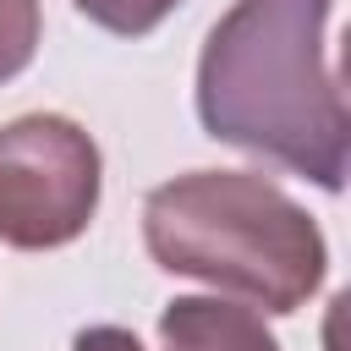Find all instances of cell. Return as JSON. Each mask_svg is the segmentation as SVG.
<instances>
[{
  "label": "cell",
  "instance_id": "3957f363",
  "mask_svg": "<svg viewBox=\"0 0 351 351\" xmlns=\"http://www.w3.org/2000/svg\"><path fill=\"white\" fill-rule=\"evenodd\" d=\"M99 208V143L71 115H16L0 126V241L22 252L66 247Z\"/></svg>",
  "mask_w": 351,
  "mask_h": 351
},
{
  "label": "cell",
  "instance_id": "8992f818",
  "mask_svg": "<svg viewBox=\"0 0 351 351\" xmlns=\"http://www.w3.org/2000/svg\"><path fill=\"white\" fill-rule=\"evenodd\" d=\"M181 0H77V11L88 22H99L104 33H121V38H143L154 33Z\"/></svg>",
  "mask_w": 351,
  "mask_h": 351
},
{
  "label": "cell",
  "instance_id": "7a4b0ae2",
  "mask_svg": "<svg viewBox=\"0 0 351 351\" xmlns=\"http://www.w3.org/2000/svg\"><path fill=\"white\" fill-rule=\"evenodd\" d=\"M148 258L263 313H296L324 285L329 247L313 214L263 176L192 170L143 203Z\"/></svg>",
  "mask_w": 351,
  "mask_h": 351
},
{
  "label": "cell",
  "instance_id": "5b68a950",
  "mask_svg": "<svg viewBox=\"0 0 351 351\" xmlns=\"http://www.w3.org/2000/svg\"><path fill=\"white\" fill-rule=\"evenodd\" d=\"M38 33H44L38 0H0V82H11L16 71L33 66Z\"/></svg>",
  "mask_w": 351,
  "mask_h": 351
},
{
  "label": "cell",
  "instance_id": "52a82bcc",
  "mask_svg": "<svg viewBox=\"0 0 351 351\" xmlns=\"http://www.w3.org/2000/svg\"><path fill=\"white\" fill-rule=\"evenodd\" d=\"M71 351H143V340L121 324H93V329L71 335Z\"/></svg>",
  "mask_w": 351,
  "mask_h": 351
},
{
  "label": "cell",
  "instance_id": "6da1fadb",
  "mask_svg": "<svg viewBox=\"0 0 351 351\" xmlns=\"http://www.w3.org/2000/svg\"><path fill=\"white\" fill-rule=\"evenodd\" d=\"M335 0H236L197 55V121L324 192L346 186L351 126L324 55Z\"/></svg>",
  "mask_w": 351,
  "mask_h": 351
},
{
  "label": "cell",
  "instance_id": "277c9868",
  "mask_svg": "<svg viewBox=\"0 0 351 351\" xmlns=\"http://www.w3.org/2000/svg\"><path fill=\"white\" fill-rule=\"evenodd\" d=\"M159 340L165 351H280L252 307L219 296H176L159 313Z\"/></svg>",
  "mask_w": 351,
  "mask_h": 351
}]
</instances>
